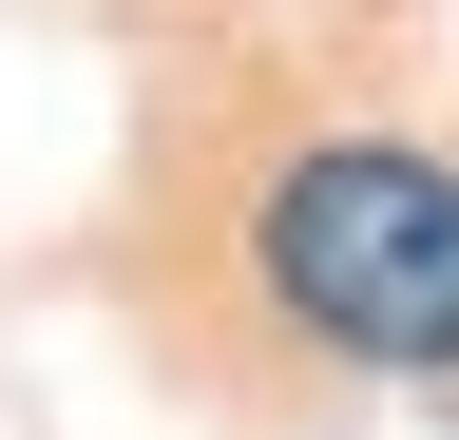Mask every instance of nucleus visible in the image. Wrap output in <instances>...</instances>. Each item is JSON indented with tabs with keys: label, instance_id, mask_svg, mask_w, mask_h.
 Instances as JSON below:
<instances>
[{
	"label": "nucleus",
	"instance_id": "nucleus-1",
	"mask_svg": "<svg viewBox=\"0 0 459 440\" xmlns=\"http://www.w3.org/2000/svg\"><path fill=\"white\" fill-rule=\"evenodd\" d=\"M249 249H268V306L307 345H344V364H459V173L440 153H402V134L287 153L268 211H249Z\"/></svg>",
	"mask_w": 459,
	"mask_h": 440
}]
</instances>
